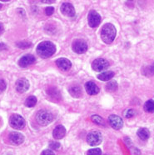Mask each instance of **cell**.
I'll list each match as a JSON object with an SVG mask.
<instances>
[{
    "label": "cell",
    "mask_w": 154,
    "mask_h": 155,
    "mask_svg": "<svg viewBox=\"0 0 154 155\" xmlns=\"http://www.w3.org/2000/svg\"><path fill=\"white\" fill-rule=\"evenodd\" d=\"M38 54L43 58H48L53 56L56 52V46L49 41H44L38 45Z\"/></svg>",
    "instance_id": "6da1fadb"
},
{
    "label": "cell",
    "mask_w": 154,
    "mask_h": 155,
    "mask_svg": "<svg viewBox=\"0 0 154 155\" xmlns=\"http://www.w3.org/2000/svg\"><path fill=\"white\" fill-rule=\"evenodd\" d=\"M116 34H117V30L113 24H106L102 28L101 38L105 44H112L116 38Z\"/></svg>",
    "instance_id": "7a4b0ae2"
},
{
    "label": "cell",
    "mask_w": 154,
    "mask_h": 155,
    "mask_svg": "<svg viewBox=\"0 0 154 155\" xmlns=\"http://www.w3.org/2000/svg\"><path fill=\"white\" fill-rule=\"evenodd\" d=\"M54 114L50 111L46 110V109H42L40 111H38L36 115V120H37L38 124H40L41 126L48 125L54 121Z\"/></svg>",
    "instance_id": "3957f363"
},
{
    "label": "cell",
    "mask_w": 154,
    "mask_h": 155,
    "mask_svg": "<svg viewBox=\"0 0 154 155\" xmlns=\"http://www.w3.org/2000/svg\"><path fill=\"white\" fill-rule=\"evenodd\" d=\"M9 124L11 127L14 129L21 130L25 127L24 118L18 114H13L9 118Z\"/></svg>",
    "instance_id": "277c9868"
},
{
    "label": "cell",
    "mask_w": 154,
    "mask_h": 155,
    "mask_svg": "<svg viewBox=\"0 0 154 155\" xmlns=\"http://www.w3.org/2000/svg\"><path fill=\"white\" fill-rule=\"evenodd\" d=\"M103 137L100 132L98 131H92L90 132L87 136V143L91 146H97L100 144L102 142Z\"/></svg>",
    "instance_id": "5b68a950"
},
{
    "label": "cell",
    "mask_w": 154,
    "mask_h": 155,
    "mask_svg": "<svg viewBox=\"0 0 154 155\" xmlns=\"http://www.w3.org/2000/svg\"><path fill=\"white\" fill-rule=\"evenodd\" d=\"M102 21L100 14L97 13V11L91 10L87 15V22L91 28H96L100 24Z\"/></svg>",
    "instance_id": "8992f818"
},
{
    "label": "cell",
    "mask_w": 154,
    "mask_h": 155,
    "mask_svg": "<svg viewBox=\"0 0 154 155\" xmlns=\"http://www.w3.org/2000/svg\"><path fill=\"white\" fill-rule=\"evenodd\" d=\"M72 48H73V50L76 54H82L87 52V44L83 39H77L73 43Z\"/></svg>",
    "instance_id": "52a82bcc"
},
{
    "label": "cell",
    "mask_w": 154,
    "mask_h": 155,
    "mask_svg": "<svg viewBox=\"0 0 154 155\" xmlns=\"http://www.w3.org/2000/svg\"><path fill=\"white\" fill-rule=\"evenodd\" d=\"M109 67V63L108 61L104 59V58H97L93 62L92 68L94 71L96 72H102L107 69Z\"/></svg>",
    "instance_id": "ba28073f"
},
{
    "label": "cell",
    "mask_w": 154,
    "mask_h": 155,
    "mask_svg": "<svg viewBox=\"0 0 154 155\" xmlns=\"http://www.w3.org/2000/svg\"><path fill=\"white\" fill-rule=\"evenodd\" d=\"M36 62V58L34 57V55L32 54H27V55H24L23 57L21 58L19 61H18V65L21 68H27L30 65H33L35 64Z\"/></svg>",
    "instance_id": "9c48e42d"
},
{
    "label": "cell",
    "mask_w": 154,
    "mask_h": 155,
    "mask_svg": "<svg viewBox=\"0 0 154 155\" xmlns=\"http://www.w3.org/2000/svg\"><path fill=\"white\" fill-rule=\"evenodd\" d=\"M108 121H109L111 127L114 128V129H117V130L121 129V128H123V119L119 116H117V115H110L108 117Z\"/></svg>",
    "instance_id": "30bf717a"
},
{
    "label": "cell",
    "mask_w": 154,
    "mask_h": 155,
    "mask_svg": "<svg viewBox=\"0 0 154 155\" xmlns=\"http://www.w3.org/2000/svg\"><path fill=\"white\" fill-rule=\"evenodd\" d=\"M15 87H16V90L18 93L23 94L28 91V89L29 88V82L26 78H19L16 82Z\"/></svg>",
    "instance_id": "8fae6325"
},
{
    "label": "cell",
    "mask_w": 154,
    "mask_h": 155,
    "mask_svg": "<svg viewBox=\"0 0 154 155\" xmlns=\"http://www.w3.org/2000/svg\"><path fill=\"white\" fill-rule=\"evenodd\" d=\"M61 12L62 14L66 15L67 17H74L75 15V9L74 7L69 3H64L62 4V6L60 8Z\"/></svg>",
    "instance_id": "7c38bea8"
},
{
    "label": "cell",
    "mask_w": 154,
    "mask_h": 155,
    "mask_svg": "<svg viewBox=\"0 0 154 155\" xmlns=\"http://www.w3.org/2000/svg\"><path fill=\"white\" fill-rule=\"evenodd\" d=\"M9 140L13 144L20 145L24 142V136L20 133L13 132L9 134Z\"/></svg>",
    "instance_id": "4fadbf2b"
},
{
    "label": "cell",
    "mask_w": 154,
    "mask_h": 155,
    "mask_svg": "<svg viewBox=\"0 0 154 155\" xmlns=\"http://www.w3.org/2000/svg\"><path fill=\"white\" fill-rule=\"evenodd\" d=\"M56 64L57 66L60 69H62L63 71H67L70 69L71 66H72V64H71L70 60H68L67 58H58L57 60H56Z\"/></svg>",
    "instance_id": "5bb4252c"
},
{
    "label": "cell",
    "mask_w": 154,
    "mask_h": 155,
    "mask_svg": "<svg viewBox=\"0 0 154 155\" xmlns=\"http://www.w3.org/2000/svg\"><path fill=\"white\" fill-rule=\"evenodd\" d=\"M85 89H86V92L89 95H96L99 93V88L93 81H88L86 83Z\"/></svg>",
    "instance_id": "9a60e30c"
},
{
    "label": "cell",
    "mask_w": 154,
    "mask_h": 155,
    "mask_svg": "<svg viewBox=\"0 0 154 155\" xmlns=\"http://www.w3.org/2000/svg\"><path fill=\"white\" fill-rule=\"evenodd\" d=\"M66 134V129L63 125H57L53 131V135L55 139H62Z\"/></svg>",
    "instance_id": "2e32d148"
},
{
    "label": "cell",
    "mask_w": 154,
    "mask_h": 155,
    "mask_svg": "<svg viewBox=\"0 0 154 155\" xmlns=\"http://www.w3.org/2000/svg\"><path fill=\"white\" fill-rule=\"evenodd\" d=\"M137 134L140 138V139L143 140V141H146L150 137V131L147 128H141L137 130Z\"/></svg>",
    "instance_id": "e0dca14e"
},
{
    "label": "cell",
    "mask_w": 154,
    "mask_h": 155,
    "mask_svg": "<svg viewBox=\"0 0 154 155\" xmlns=\"http://www.w3.org/2000/svg\"><path fill=\"white\" fill-rule=\"evenodd\" d=\"M68 92L74 98H80L82 96V89L78 85H74L68 88Z\"/></svg>",
    "instance_id": "ac0fdd59"
},
{
    "label": "cell",
    "mask_w": 154,
    "mask_h": 155,
    "mask_svg": "<svg viewBox=\"0 0 154 155\" xmlns=\"http://www.w3.org/2000/svg\"><path fill=\"white\" fill-rule=\"evenodd\" d=\"M114 73L113 71H107V72H103L102 74L97 75V78L100 79L101 81H108L111 80L114 77Z\"/></svg>",
    "instance_id": "d6986e66"
},
{
    "label": "cell",
    "mask_w": 154,
    "mask_h": 155,
    "mask_svg": "<svg viewBox=\"0 0 154 155\" xmlns=\"http://www.w3.org/2000/svg\"><path fill=\"white\" fill-rule=\"evenodd\" d=\"M144 110L147 113H150L152 114L154 113V100L153 99H150L147 100L145 104H144Z\"/></svg>",
    "instance_id": "ffe728a7"
},
{
    "label": "cell",
    "mask_w": 154,
    "mask_h": 155,
    "mask_svg": "<svg viewBox=\"0 0 154 155\" xmlns=\"http://www.w3.org/2000/svg\"><path fill=\"white\" fill-rule=\"evenodd\" d=\"M48 94H49L51 97H53L54 98H60V93L57 90V88L54 87H50L48 88L47 90Z\"/></svg>",
    "instance_id": "44dd1931"
},
{
    "label": "cell",
    "mask_w": 154,
    "mask_h": 155,
    "mask_svg": "<svg viewBox=\"0 0 154 155\" xmlns=\"http://www.w3.org/2000/svg\"><path fill=\"white\" fill-rule=\"evenodd\" d=\"M37 104V98L35 96H29L25 101V105L28 108H33Z\"/></svg>",
    "instance_id": "7402d4cb"
},
{
    "label": "cell",
    "mask_w": 154,
    "mask_h": 155,
    "mask_svg": "<svg viewBox=\"0 0 154 155\" xmlns=\"http://www.w3.org/2000/svg\"><path fill=\"white\" fill-rule=\"evenodd\" d=\"M91 120L95 124H97L101 125V126H105V124H106L103 118L100 117V116H98V115H93L91 117Z\"/></svg>",
    "instance_id": "603a6c76"
},
{
    "label": "cell",
    "mask_w": 154,
    "mask_h": 155,
    "mask_svg": "<svg viewBox=\"0 0 154 155\" xmlns=\"http://www.w3.org/2000/svg\"><path fill=\"white\" fill-rule=\"evenodd\" d=\"M117 84L116 81H110L106 85V89L108 92H114L117 90Z\"/></svg>",
    "instance_id": "cb8c5ba5"
},
{
    "label": "cell",
    "mask_w": 154,
    "mask_h": 155,
    "mask_svg": "<svg viewBox=\"0 0 154 155\" xmlns=\"http://www.w3.org/2000/svg\"><path fill=\"white\" fill-rule=\"evenodd\" d=\"M17 47L20 48H23V49H26V48H29L32 47V43L29 42V41H22V42H18L17 43Z\"/></svg>",
    "instance_id": "d4e9b609"
},
{
    "label": "cell",
    "mask_w": 154,
    "mask_h": 155,
    "mask_svg": "<svg viewBox=\"0 0 154 155\" xmlns=\"http://www.w3.org/2000/svg\"><path fill=\"white\" fill-rule=\"evenodd\" d=\"M143 74L147 75V76H151L154 74V64L152 66H148L144 68Z\"/></svg>",
    "instance_id": "484cf974"
},
{
    "label": "cell",
    "mask_w": 154,
    "mask_h": 155,
    "mask_svg": "<svg viewBox=\"0 0 154 155\" xmlns=\"http://www.w3.org/2000/svg\"><path fill=\"white\" fill-rule=\"evenodd\" d=\"M87 155H102V150L98 148H92L87 151Z\"/></svg>",
    "instance_id": "4316f807"
},
{
    "label": "cell",
    "mask_w": 154,
    "mask_h": 155,
    "mask_svg": "<svg viewBox=\"0 0 154 155\" xmlns=\"http://www.w3.org/2000/svg\"><path fill=\"white\" fill-rule=\"evenodd\" d=\"M49 147L51 148V149H54V150H57L59 149L61 147V144L55 141H52L49 143Z\"/></svg>",
    "instance_id": "83f0119b"
},
{
    "label": "cell",
    "mask_w": 154,
    "mask_h": 155,
    "mask_svg": "<svg viewBox=\"0 0 154 155\" xmlns=\"http://www.w3.org/2000/svg\"><path fill=\"white\" fill-rule=\"evenodd\" d=\"M134 115H135V111L133 109H127L124 113V116H125V118H132V117H133Z\"/></svg>",
    "instance_id": "f1b7e54d"
},
{
    "label": "cell",
    "mask_w": 154,
    "mask_h": 155,
    "mask_svg": "<svg viewBox=\"0 0 154 155\" xmlns=\"http://www.w3.org/2000/svg\"><path fill=\"white\" fill-rule=\"evenodd\" d=\"M6 87H7V85H6L5 81L4 79H0V94H2L3 92L5 91Z\"/></svg>",
    "instance_id": "f546056e"
},
{
    "label": "cell",
    "mask_w": 154,
    "mask_h": 155,
    "mask_svg": "<svg viewBox=\"0 0 154 155\" xmlns=\"http://www.w3.org/2000/svg\"><path fill=\"white\" fill-rule=\"evenodd\" d=\"M54 13V8L53 7H47L45 8V14L48 16H51Z\"/></svg>",
    "instance_id": "4dcf8cb0"
},
{
    "label": "cell",
    "mask_w": 154,
    "mask_h": 155,
    "mask_svg": "<svg viewBox=\"0 0 154 155\" xmlns=\"http://www.w3.org/2000/svg\"><path fill=\"white\" fill-rule=\"evenodd\" d=\"M41 155H55L54 153L50 149H46V150H44V151L41 153Z\"/></svg>",
    "instance_id": "1f68e13d"
},
{
    "label": "cell",
    "mask_w": 154,
    "mask_h": 155,
    "mask_svg": "<svg viewBox=\"0 0 154 155\" xmlns=\"http://www.w3.org/2000/svg\"><path fill=\"white\" fill-rule=\"evenodd\" d=\"M7 48H8L7 46H6L5 44H1V43H0V51L6 50Z\"/></svg>",
    "instance_id": "d6a6232c"
},
{
    "label": "cell",
    "mask_w": 154,
    "mask_h": 155,
    "mask_svg": "<svg viewBox=\"0 0 154 155\" xmlns=\"http://www.w3.org/2000/svg\"><path fill=\"white\" fill-rule=\"evenodd\" d=\"M4 30V25L2 24H0V34H2Z\"/></svg>",
    "instance_id": "836d02e7"
},
{
    "label": "cell",
    "mask_w": 154,
    "mask_h": 155,
    "mask_svg": "<svg viewBox=\"0 0 154 155\" xmlns=\"http://www.w3.org/2000/svg\"><path fill=\"white\" fill-rule=\"evenodd\" d=\"M43 4H53V3H54V1H41Z\"/></svg>",
    "instance_id": "e575fe53"
},
{
    "label": "cell",
    "mask_w": 154,
    "mask_h": 155,
    "mask_svg": "<svg viewBox=\"0 0 154 155\" xmlns=\"http://www.w3.org/2000/svg\"><path fill=\"white\" fill-rule=\"evenodd\" d=\"M3 8V5H2V4H0V9H1V8Z\"/></svg>",
    "instance_id": "d590c367"
}]
</instances>
